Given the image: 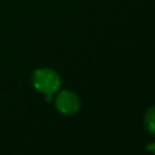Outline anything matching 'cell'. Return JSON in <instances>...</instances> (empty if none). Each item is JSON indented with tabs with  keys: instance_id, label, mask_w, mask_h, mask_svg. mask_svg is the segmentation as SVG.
<instances>
[{
	"instance_id": "2",
	"label": "cell",
	"mask_w": 155,
	"mask_h": 155,
	"mask_svg": "<svg viewBox=\"0 0 155 155\" xmlns=\"http://www.w3.org/2000/svg\"><path fill=\"white\" fill-rule=\"evenodd\" d=\"M80 107V101L76 93L69 90H64L58 93L56 97V108L65 115H71L75 114L79 110Z\"/></svg>"
},
{
	"instance_id": "1",
	"label": "cell",
	"mask_w": 155,
	"mask_h": 155,
	"mask_svg": "<svg viewBox=\"0 0 155 155\" xmlns=\"http://www.w3.org/2000/svg\"><path fill=\"white\" fill-rule=\"evenodd\" d=\"M34 87L44 94H53L61 87V78L51 68L36 69L33 74Z\"/></svg>"
},
{
	"instance_id": "3",
	"label": "cell",
	"mask_w": 155,
	"mask_h": 155,
	"mask_svg": "<svg viewBox=\"0 0 155 155\" xmlns=\"http://www.w3.org/2000/svg\"><path fill=\"white\" fill-rule=\"evenodd\" d=\"M144 122H145L147 130L151 134H155V107H151L147 110L144 116Z\"/></svg>"
},
{
	"instance_id": "4",
	"label": "cell",
	"mask_w": 155,
	"mask_h": 155,
	"mask_svg": "<svg viewBox=\"0 0 155 155\" xmlns=\"http://www.w3.org/2000/svg\"><path fill=\"white\" fill-rule=\"evenodd\" d=\"M149 150H151V151H154V154H155V142L154 143H151V144H149L148 147H147Z\"/></svg>"
}]
</instances>
